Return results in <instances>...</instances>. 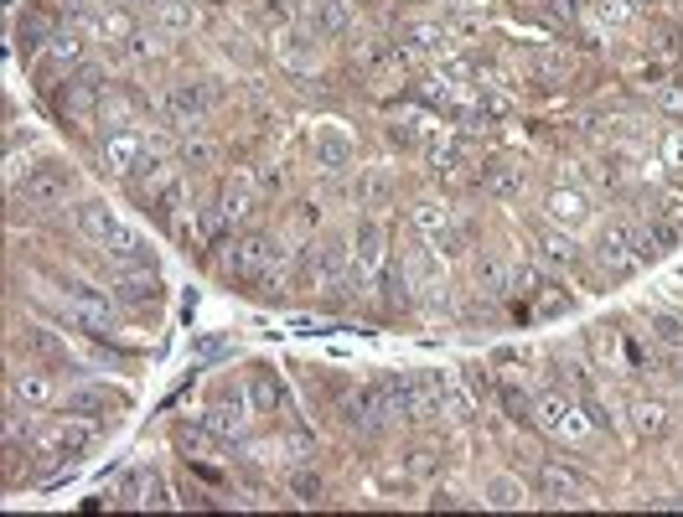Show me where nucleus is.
Instances as JSON below:
<instances>
[{
    "mask_svg": "<svg viewBox=\"0 0 683 517\" xmlns=\"http://www.w3.org/2000/svg\"><path fill=\"white\" fill-rule=\"evenodd\" d=\"M52 109H57V119H63V125H73V130L94 125V114H99V73L83 68V73L63 78V83H57V94H52Z\"/></svg>",
    "mask_w": 683,
    "mask_h": 517,
    "instance_id": "nucleus-1",
    "label": "nucleus"
},
{
    "mask_svg": "<svg viewBox=\"0 0 683 517\" xmlns=\"http://www.w3.org/2000/svg\"><path fill=\"white\" fill-rule=\"evenodd\" d=\"M533 419L544 424V430L564 445H585L590 440V414H580L575 399H564V393H544L539 404H533Z\"/></svg>",
    "mask_w": 683,
    "mask_h": 517,
    "instance_id": "nucleus-2",
    "label": "nucleus"
},
{
    "mask_svg": "<svg viewBox=\"0 0 683 517\" xmlns=\"http://www.w3.org/2000/svg\"><path fill=\"white\" fill-rule=\"evenodd\" d=\"M68 197H73V171L57 166V161L37 166L16 187V202H26V207H57V202H68Z\"/></svg>",
    "mask_w": 683,
    "mask_h": 517,
    "instance_id": "nucleus-3",
    "label": "nucleus"
},
{
    "mask_svg": "<svg viewBox=\"0 0 683 517\" xmlns=\"http://www.w3.org/2000/svg\"><path fill=\"white\" fill-rule=\"evenodd\" d=\"M383 264H389V233L383 223H363L358 228V254H352V280L358 285H378L383 280Z\"/></svg>",
    "mask_w": 683,
    "mask_h": 517,
    "instance_id": "nucleus-4",
    "label": "nucleus"
},
{
    "mask_svg": "<svg viewBox=\"0 0 683 517\" xmlns=\"http://www.w3.org/2000/svg\"><path fill=\"white\" fill-rule=\"evenodd\" d=\"M394 419V409H389V393H383V383H368V388H358L347 399V424L358 435H378L383 424Z\"/></svg>",
    "mask_w": 683,
    "mask_h": 517,
    "instance_id": "nucleus-5",
    "label": "nucleus"
},
{
    "mask_svg": "<svg viewBox=\"0 0 683 517\" xmlns=\"http://www.w3.org/2000/svg\"><path fill=\"white\" fill-rule=\"evenodd\" d=\"M249 207H254V187L249 181H228V187L218 192V202H213V212H207V233H228V228H239L244 218H249Z\"/></svg>",
    "mask_w": 683,
    "mask_h": 517,
    "instance_id": "nucleus-6",
    "label": "nucleus"
},
{
    "mask_svg": "<svg viewBox=\"0 0 683 517\" xmlns=\"http://www.w3.org/2000/svg\"><path fill=\"white\" fill-rule=\"evenodd\" d=\"M596 264L606 269V275H616V280L637 269V254H632V233H627V223L601 228V238H596Z\"/></svg>",
    "mask_w": 683,
    "mask_h": 517,
    "instance_id": "nucleus-7",
    "label": "nucleus"
},
{
    "mask_svg": "<svg viewBox=\"0 0 683 517\" xmlns=\"http://www.w3.org/2000/svg\"><path fill=\"white\" fill-rule=\"evenodd\" d=\"M311 156H316L321 171H342V166H352V156H358V140H352L342 125H321L311 135Z\"/></svg>",
    "mask_w": 683,
    "mask_h": 517,
    "instance_id": "nucleus-8",
    "label": "nucleus"
},
{
    "mask_svg": "<svg viewBox=\"0 0 683 517\" xmlns=\"http://www.w3.org/2000/svg\"><path fill=\"white\" fill-rule=\"evenodd\" d=\"M140 156H145V145H140V135L135 130H109L104 135V145H99V161H104V171H114V176H130L135 166H140Z\"/></svg>",
    "mask_w": 683,
    "mask_h": 517,
    "instance_id": "nucleus-9",
    "label": "nucleus"
},
{
    "mask_svg": "<svg viewBox=\"0 0 683 517\" xmlns=\"http://www.w3.org/2000/svg\"><path fill=\"white\" fill-rule=\"evenodd\" d=\"M533 492H539L549 507H575V502H585L580 476L559 471V466H539V471H533Z\"/></svg>",
    "mask_w": 683,
    "mask_h": 517,
    "instance_id": "nucleus-10",
    "label": "nucleus"
},
{
    "mask_svg": "<svg viewBox=\"0 0 683 517\" xmlns=\"http://www.w3.org/2000/svg\"><path fill=\"white\" fill-rule=\"evenodd\" d=\"M6 399H16L21 409H47V404L57 399V388H52V378L37 373V368H16L11 383H6Z\"/></svg>",
    "mask_w": 683,
    "mask_h": 517,
    "instance_id": "nucleus-11",
    "label": "nucleus"
},
{
    "mask_svg": "<svg viewBox=\"0 0 683 517\" xmlns=\"http://www.w3.org/2000/svg\"><path fill=\"white\" fill-rule=\"evenodd\" d=\"M207 430H213L218 440H233V435L249 430V414H244L239 388H223V393H218V404L207 409Z\"/></svg>",
    "mask_w": 683,
    "mask_h": 517,
    "instance_id": "nucleus-12",
    "label": "nucleus"
},
{
    "mask_svg": "<svg viewBox=\"0 0 683 517\" xmlns=\"http://www.w3.org/2000/svg\"><path fill=\"white\" fill-rule=\"evenodd\" d=\"M166 109L182 119V125H202L207 109H213V94H207V83H171Z\"/></svg>",
    "mask_w": 683,
    "mask_h": 517,
    "instance_id": "nucleus-13",
    "label": "nucleus"
},
{
    "mask_svg": "<svg viewBox=\"0 0 683 517\" xmlns=\"http://www.w3.org/2000/svg\"><path fill=\"white\" fill-rule=\"evenodd\" d=\"M120 404H125L120 393H109L99 383H83V388H73L68 399H63V414H73V419H104L109 409H120Z\"/></svg>",
    "mask_w": 683,
    "mask_h": 517,
    "instance_id": "nucleus-14",
    "label": "nucleus"
},
{
    "mask_svg": "<svg viewBox=\"0 0 683 517\" xmlns=\"http://www.w3.org/2000/svg\"><path fill=\"white\" fill-rule=\"evenodd\" d=\"M88 445H94V430H88V424L83 419H63V424H52V435L42 440V450L47 455H57V461H78V455L88 450Z\"/></svg>",
    "mask_w": 683,
    "mask_h": 517,
    "instance_id": "nucleus-15",
    "label": "nucleus"
},
{
    "mask_svg": "<svg viewBox=\"0 0 683 517\" xmlns=\"http://www.w3.org/2000/svg\"><path fill=\"white\" fill-rule=\"evenodd\" d=\"M73 228H78V238H88V243H104L114 228H120V218H114L109 202L88 197V202H78V212H73Z\"/></svg>",
    "mask_w": 683,
    "mask_h": 517,
    "instance_id": "nucleus-16",
    "label": "nucleus"
},
{
    "mask_svg": "<svg viewBox=\"0 0 683 517\" xmlns=\"http://www.w3.org/2000/svg\"><path fill=\"white\" fill-rule=\"evenodd\" d=\"M125 181H130V192H135L140 202H156V197H161V192L171 187L176 176H171V166H166L161 156H140V166H135V171H130Z\"/></svg>",
    "mask_w": 683,
    "mask_h": 517,
    "instance_id": "nucleus-17",
    "label": "nucleus"
},
{
    "mask_svg": "<svg viewBox=\"0 0 683 517\" xmlns=\"http://www.w3.org/2000/svg\"><path fill=\"white\" fill-rule=\"evenodd\" d=\"M99 249L109 254V259H120V264H130V269H151V249H145V238L135 233V228H114L104 243H99Z\"/></svg>",
    "mask_w": 683,
    "mask_h": 517,
    "instance_id": "nucleus-18",
    "label": "nucleus"
},
{
    "mask_svg": "<svg viewBox=\"0 0 683 517\" xmlns=\"http://www.w3.org/2000/svg\"><path fill=\"white\" fill-rule=\"evenodd\" d=\"M347 6H342V0H316V6L306 11V32L316 37V42H326V37H342L347 32Z\"/></svg>",
    "mask_w": 683,
    "mask_h": 517,
    "instance_id": "nucleus-19",
    "label": "nucleus"
},
{
    "mask_svg": "<svg viewBox=\"0 0 683 517\" xmlns=\"http://www.w3.org/2000/svg\"><path fill=\"white\" fill-rule=\"evenodd\" d=\"M482 192L487 197H502V202H513L523 197V166H508V161H497L487 176H482Z\"/></svg>",
    "mask_w": 683,
    "mask_h": 517,
    "instance_id": "nucleus-20",
    "label": "nucleus"
},
{
    "mask_svg": "<svg viewBox=\"0 0 683 517\" xmlns=\"http://www.w3.org/2000/svg\"><path fill=\"white\" fill-rule=\"evenodd\" d=\"M337 275H342V243H321L316 259H311V285L316 290H332Z\"/></svg>",
    "mask_w": 683,
    "mask_h": 517,
    "instance_id": "nucleus-21",
    "label": "nucleus"
},
{
    "mask_svg": "<svg viewBox=\"0 0 683 517\" xmlns=\"http://www.w3.org/2000/svg\"><path fill=\"white\" fill-rule=\"evenodd\" d=\"M78 57H83V42L68 32V37H52V42H47L42 68H47V73H63V68H73V63H78Z\"/></svg>",
    "mask_w": 683,
    "mask_h": 517,
    "instance_id": "nucleus-22",
    "label": "nucleus"
},
{
    "mask_svg": "<svg viewBox=\"0 0 683 517\" xmlns=\"http://www.w3.org/2000/svg\"><path fill=\"white\" fill-rule=\"evenodd\" d=\"M523 497H528L523 481H513V476H492L482 502H487V507H523Z\"/></svg>",
    "mask_w": 683,
    "mask_h": 517,
    "instance_id": "nucleus-23",
    "label": "nucleus"
},
{
    "mask_svg": "<svg viewBox=\"0 0 683 517\" xmlns=\"http://www.w3.org/2000/svg\"><path fill=\"white\" fill-rule=\"evenodd\" d=\"M249 388H254V414H275V409L285 404V388H280L270 373H254Z\"/></svg>",
    "mask_w": 683,
    "mask_h": 517,
    "instance_id": "nucleus-24",
    "label": "nucleus"
},
{
    "mask_svg": "<svg viewBox=\"0 0 683 517\" xmlns=\"http://www.w3.org/2000/svg\"><path fill=\"white\" fill-rule=\"evenodd\" d=\"M156 290H161L156 269H140V275H125L114 295H120V300H156Z\"/></svg>",
    "mask_w": 683,
    "mask_h": 517,
    "instance_id": "nucleus-25",
    "label": "nucleus"
},
{
    "mask_svg": "<svg viewBox=\"0 0 683 517\" xmlns=\"http://www.w3.org/2000/svg\"><path fill=\"white\" fill-rule=\"evenodd\" d=\"M311 47H316V42H306V37H290V42H280V63H285L290 73H311V68H316Z\"/></svg>",
    "mask_w": 683,
    "mask_h": 517,
    "instance_id": "nucleus-26",
    "label": "nucleus"
},
{
    "mask_svg": "<svg viewBox=\"0 0 683 517\" xmlns=\"http://www.w3.org/2000/svg\"><path fill=\"white\" fill-rule=\"evenodd\" d=\"M632 414H637V419H632V424H637V435H652V440L668 435V409H663V404H637Z\"/></svg>",
    "mask_w": 683,
    "mask_h": 517,
    "instance_id": "nucleus-27",
    "label": "nucleus"
},
{
    "mask_svg": "<svg viewBox=\"0 0 683 517\" xmlns=\"http://www.w3.org/2000/svg\"><path fill=\"white\" fill-rule=\"evenodd\" d=\"M389 197H394V176L383 171V166H373V171L363 176V202H368V207H383Z\"/></svg>",
    "mask_w": 683,
    "mask_h": 517,
    "instance_id": "nucleus-28",
    "label": "nucleus"
},
{
    "mask_svg": "<svg viewBox=\"0 0 683 517\" xmlns=\"http://www.w3.org/2000/svg\"><path fill=\"white\" fill-rule=\"evenodd\" d=\"M539 249H544L549 264H575V243H570V233H544Z\"/></svg>",
    "mask_w": 683,
    "mask_h": 517,
    "instance_id": "nucleus-29",
    "label": "nucleus"
},
{
    "mask_svg": "<svg viewBox=\"0 0 683 517\" xmlns=\"http://www.w3.org/2000/svg\"><path fill=\"white\" fill-rule=\"evenodd\" d=\"M477 280H482L492 295H508V269H502V259H482V264H477Z\"/></svg>",
    "mask_w": 683,
    "mask_h": 517,
    "instance_id": "nucleus-30",
    "label": "nucleus"
},
{
    "mask_svg": "<svg viewBox=\"0 0 683 517\" xmlns=\"http://www.w3.org/2000/svg\"><path fill=\"white\" fill-rule=\"evenodd\" d=\"M21 347H26V352H37V357H63V347H57V342L47 337V331H37V326H26Z\"/></svg>",
    "mask_w": 683,
    "mask_h": 517,
    "instance_id": "nucleus-31",
    "label": "nucleus"
},
{
    "mask_svg": "<svg viewBox=\"0 0 683 517\" xmlns=\"http://www.w3.org/2000/svg\"><path fill=\"white\" fill-rule=\"evenodd\" d=\"M192 16H197L192 0H166V6H161V21H166V26H192Z\"/></svg>",
    "mask_w": 683,
    "mask_h": 517,
    "instance_id": "nucleus-32",
    "label": "nucleus"
},
{
    "mask_svg": "<svg viewBox=\"0 0 683 517\" xmlns=\"http://www.w3.org/2000/svg\"><path fill=\"white\" fill-rule=\"evenodd\" d=\"M404 42L420 47V52H430V47H440V32H435V26H404Z\"/></svg>",
    "mask_w": 683,
    "mask_h": 517,
    "instance_id": "nucleus-33",
    "label": "nucleus"
},
{
    "mask_svg": "<svg viewBox=\"0 0 683 517\" xmlns=\"http://www.w3.org/2000/svg\"><path fill=\"white\" fill-rule=\"evenodd\" d=\"M652 331H658L668 347H683V321H673V316H652Z\"/></svg>",
    "mask_w": 683,
    "mask_h": 517,
    "instance_id": "nucleus-34",
    "label": "nucleus"
},
{
    "mask_svg": "<svg viewBox=\"0 0 683 517\" xmlns=\"http://www.w3.org/2000/svg\"><path fill=\"white\" fill-rule=\"evenodd\" d=\"M549 207H554V218H580V212H585L575 192H554V197H549Z\"/></svg>",
    "mask_w": 683,
    "mask_h": 517,
    "instance_id": "nucleus-35",
    "label": "nucleus"
},
{
    "mask_svg": "<svg viewBox=\"0 0 683 517\" xmlns=\"http://www.w3.org/2000/svg\"><path fill=\"white\" fill-rule=\"evenodd\" d=\"M435 471V450H414L409 455V476H430Z\"/></svg>",
    "mask_w": 683,
    "mask_h": 517,
    "instance_id": "nucleus-36",
    "label": "nucleus"
},
{
    "mask_svg": "<svg viewBox=\"0 0 683 517\" xmlns=\"http://www.w3.org/2000/svg\"><path fill=\"white\" fill-rule=\"evenodd\" d=\"M295 492H301V502H316L321 497V481L316 476H295Z\"/></svg>",
    "mask_w": 683,
    "mask_h": 517,
    "instance_id": "nucleus-37",
    "label": "nucleus"
},
{
    "mask_svg": "<svg viewBox=\"0 0 683 517\" xmlns=\"http://www.w3.org/2000/svg\"><path fill=\"white\" fill-rule=\"evenodd\" d=\"M663 104H668V109H683V88H663Z\"/></svg>",
    "mask_w": 683,
    "mask_h": 517,
    "instance_id": "nucleus-38",
    "label": "nucleus"
},
{
    "mask_svg": "<svg viewBox=\"0 0 683 517\" xmlns=\"http://www.w3.org/2000/svg\"><path fill=\"white\" fill-rule=\"evenodd\" d=\"M652 507H683V492H673V497H652Z\"/></svg>",
    "mask_w": 683,
    "mask_h": 517,
    "instance_id": "nucleus-39",
    "label": "nucleus"
},
{
    "mask_svg": "<svg viewBox=\"0 0 683 517\" xmlns=\"http://www.w3.org/2000/svg\"><path fill=\"white\" fill-rule=\"evenodd\" d=\"M673 378L683 383V347H673Z\"/></svg>",
    "mask_w": 683,
    "mask_h": 517,
    "instance_id": "nucleus-40",
    "label": "nucleus"
}]
</instances>
